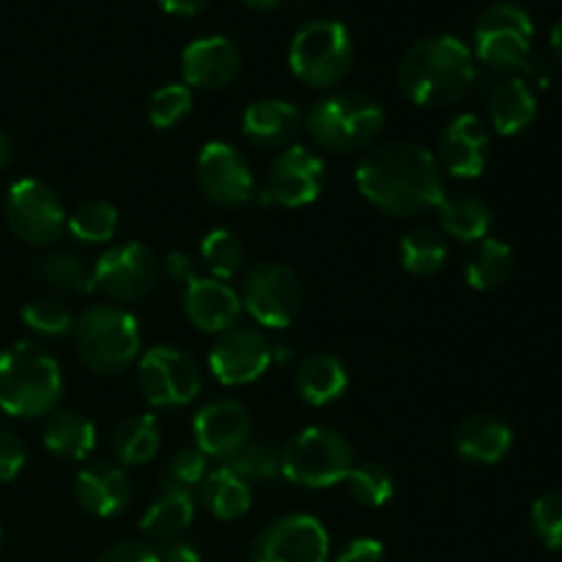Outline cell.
I'll return each instance as SVG.
<instances>
[{"instance_id": "obj_35", "label": "cell", "mask_w": 562, "mask_h": 562, "mask_svg": "<svg viewBox=\"0 0 562 562\" xmlns=\"http://www.w3.org/2000/svg\"><path fill=\"white\" fill-rule=\"evenodd\" d=\"M201 258L214 280H231L241 267H245V245L239 236L228 228H214L203 236Z\"/></svg>"}, {"instance_id": "obj_22", "label": "cell", "mask_w": 562, "mask_h": 562, "mask_svg": "<svg viewBox=\"0 0 562 562\" xmlns=\"http://www.w3.org/2000/svg\"><path fill=\"white\" fill-rule=\"evenodd\" d=\"M75 499L97 519H113L132 503V483L113 464H88L75 477Z\"/></svg>"}, {"instance_id": "obj_33", "label": "cell", "mask_w": 562, "mask_h": 562, "mask_svg": "<svg viewBox=\"0 0 562 562\" xmlns=\"http://www.w3.org/2000/svg\"><path fill=\"white\" fill-rule=\"evenodd\" d=\"M398 261L415 278H428L437 274L448 261V241L439 231L428 228V225H417V228L406 231L398 241Z\"/></svg>"}, {"instance_id": "obj_3", "label": "cell", "mask_w": 562, "mask_h": 562, "mask_svg": "<svg viewBox=\"0 0 562 562\" xmlns=\"http://www.w3.org/2000/svg\"><path fill=\"white\" fill-rule=\"evenodd\" d=\"M64 393V376L42 346L11 344L0 351V412L20 420L53 415Z\"/></svg>"}, {"instance_id": "obj_9", "label": "cell", "mask_w": 562, "mask_h": 562, "mask_svg": "<svg viewBox=\"0 0 562 562\" xmlns=\"http://www.w3.org/2000/svg\"><path fill=\"white\" fill-rule=\"evenodd\" d=\"M239 300L261 327L285 329L300 318L305 294L294 269L278 261H263L245 274Z\"/></svg>"}, {"instance_id": "obj_24", "label": "cell", "mask_w": 562, "mask_h": 562, "mask_svg": "<svg viewBox=\"0 0 562 562\" xmlns=\"http://www.w3.org/2000/svg\"><path fill=\"white\" fill-rule=\"evenodd\" d=\"M538 102L525 77H505L488 91V121L503 137L525 132L536 121Z\"/></svg>"}, {"instance_id": "obj_46", "label": "cell", "mask_w": 562, "mask_h": 562, "mask_svg": "<svg viewBox=\"0 0 562 562\" xmlns=\"http://www.w3.org/2000/svg\"><path fill=\"white\" fill-rule=\"evenodd\" d=\"M157 554H159V562H201V552H198L195 543L181 541V538L170 541L168 547Z\"/></svg>"}, {"instance_id": "obj_20", "label": "cell", "mask_w": 562, "mask_h": 562, "mask_svg": "<svg viewBox=\"0 0 562 562\" xmlns=\"http://www.w3.org/2000/svg\"><path fill=\"white\" fill-rule=\"evenodd\" d=\"M241 300L228 283L214 278H198L184 289V316L201 333L223 335L236 327L241 316Z\"/></svg>"}, {"instance_id": "obj_12", "label": "cell", "mask_w": 562, "mask_h": 562, "mask_svg": "<svg viewBox=\"0 0 562 562\" xmlns=\"http://www.w3.org/2000/svg\"><path fill=\"white\" fill-rule=\"evenodd\" d=\"M162 278L157 252L143 241L115 245L93 263V285L113 302H137L151 294Z\"/></svg>"}, {"instance_id": "obj_14", "label": "cell", "mask_w": 562, "mask_h": 562, "mask_svg": "<svg viewBox=\"0 0 562 562\" xmlns=\"http://www.w3.org/2000/svg\"><path fill=\"white\" fill-rule=\"evenodd\" d=\"M198 190L220 209L245 206L256 195V176L247 159L231 143L212 140L201 148L195 162Z\"/></svg>"}, {"instance_id": "obj_44", "label": "cell", "mask_w": 562, "mask_h": 562, "mask_svg": "<svg viewBox=\"0 0 562 562\" xmlns=\"http://www.w3.org/2000/svg\"><path fill=\"white\" fill-rule=\"evenodd\" d=\"M159 263H162L165 278H168L173 285H179V289H187V285L198 280V267L187 252L176 250L170 252V256H165Z\"/></svg>"}, {"instance_id": "obj_25", "label": "cell", "mask_w": 562, "mask_h": 562, "mask_svg": "<svg viewBox=\"0 0 562 562\" xmlns=\"http://www.w3.org/2000/svg\"><path fill=\"white\" fill-rule=\"evenodd\" d=\"M349 390V371L327 351L307 355L296 368V393L311 406H329Z\"/></svg>"}, {"instance_id": "obj_5", "label": "cell", "mask_w": 562, "mask_h": 562, "mask_svg": "<svg viewBox=\"0 0 562 562\" xmlns=\"http://www.w3.org/2000/svg\"><path fill=\"white\" fill-rule=\"evenodd\" d=\"M305 130L324 151H360L384 130V108L360 91L329 93L307 110Z\"/></svg>"}, {"instance_id": "obj_37", "label": "cell", "mask_w": 562, "mask_h": 562, "mask_svg": "<svg viewBox=\"0 0 562 562\" xmlns=\"http://www.w3.org/2000/svg\"><path fill=\"white\" fill-rule=\"evenodd\" d=\"M225 467L247 483H272L274 477L283 475V470H280V450L267 442H247L239 453L225 461Z\"/></svg>"}, {"instance_id": "obj_28", "label": "cell", "mask_w": 562, "mask_h": 562, "mask_svg": "<svg viewBox=\"0 0 562 562\" xmlns=\"http://www.w3.org/2000/svg\"><path fill=\"white\" fill-rule=\"evenodd\" d=\"M44 448L64 461H82L97 448V426L80 412H53L44 423Z\"/></svg>"}, {"instance_id": "obj_29", "label": "cell", "mask_w": 562, "mask_h": 562, "mask_svg": "<svg viewBox=\"0 0 562 562\" xmlns=\"http://www.w3.org/2000/svg\"><path fill=\"white\" fill-rule=\"evenodd\" d=\"M33 274L44 285L58 291V294L82 296L97 291V285H93V267L71 250H49L38 256L36 263H33Z\"/></svg>"}, {"instance_id": "obj_26", "label": "cell", "mask_w": 562, "mask_h": 562, "mask_svg": "<svg viewBox=\"0 0 562 562\" xmlns=\"http://www.w3.org/2000/svg\"><path fill=\"white\" fill-rule=\"evenodd\" d=\"M195 519V499L187 488L165 486L162 494L148 505L140 519V532L151 541H176L187 532V527Z\"/></svg>"}, {"instance_id": "obj_23", "label": "cell", "mask_w": 562, "mask_h": 562, "mask_svg": "<svg viewBox=\"0 0 562 562\" xmlns=\"http://www.w3.org/2000/svg\"><path fill=\"white\" fill-rule=\"evenodd\" d=\"M302 113L289 99H258L241 115V132L252 146L283 148L300 135Z\"/></svg>"}, {"instance_id": "obj_40", "label": "cell", "mask_w": 562, "mask_h": 562, "mask_svg": "<svg viewBox=\"0 0 562 562\" xmlns=\"http://www.w3.org/2000/svg\"><path fill=\"white\" fill-rule=\"evenodd\" d=\"M530 525L543 547L562 552V492H547L532 503Z\"/></svg>"}, {"instance_id": "obj_17", "label": "cell", "mask_w": 562, "mask_h": 562, "mask_svg": "<svg viewBox=\"0 0 562 562\" xmlns=\"http://www.w3.org/2000/svg\"><path fill=\"white\" fill-rule=\"evenodd\" d=\"M195 448L206 459L228 461L252 437V417L236 398H217L203 406L192 420Z\"/></svg>"}, {"instance_id": "obj_18", "label": "cell", "mask_w": 562, "mask_h": 562, "mask_svg": "<svg viewBox=\"0 0 562 562\" xmlns=\"http://www.w3.org/2000/svg\"><path fill=\"white\" fill-rule=\"evenodd\" d=\"M488 132L477 115H456L437 140V162L456 179H477L488 162Z\"/></svg>"}, {"instance_id": "obj_30", "label": "cell", "mask_w": 562, "mask_h": 562, "mask_svg": "<svg viewBox=\"0 0 562 562\" xmlns=\"http://www.w3.org/2000/svg\"><path fill=\"white\" fill-rule=\"evenodd\" d=\"M201 497L209 514L220 521H236L250 510L252 488L228 467L209 472L201 483Z\"/></svg>"}, {"instance_id": "obj_38", "label": "cell", "mask_w": 562, "mask_h": 562, "mask_svg": "<svg viewBox=\"0 0 562 562\" xmlns=\"http://www.w3.org/2000/svg\"><path fill=\"white\" fill-rule=\"evenodd\" d=\"M192 88L184 82H168L148 99V121L154 130H173L190 115Z\"/></svg>"}, {"instance_id": "obj_16", "label": "cell", "mask_w": 562, "mask_h": 562, "mask_svg": "<svg viewBox=\"0 0 562 562\" xmlns=\"http://www.w3.org/2000/svg\"><path fill=\"white\" fill-rule=\"evenodd\" d=\"M324 159L305 146H289L269 165L263 198L274 206L302 209L318 198L324 187Z\"/></svg>"}, {"instance_id": "obj_42", "label": "cell", "mask_w": 562, "mask_h": 562, "mask_svg": "<svg viewBox=\"0 0 562 562\" xmlns=\"http://www.w3.org/2000/svg\"><path fill=\"white\" fill-rule=\"evenodd\" d=\"M27 461L25 442L14 431L0 426V483L14 481Z\"/></svg>"}, {"instance_id": "obj_7", "label": "cell", "mask_w": 562, "mask_h": 562, "mask_svg": "<svg viewBox=\"0 0 562 562\" xmlns=\"http://www.w3.org/2000/svg\"><path fill=\"white\" fill-rule=\"evenodd\" d=\"M355 64V42L338 20H313L296 31L289 47V66L296 80L311 88H333Z\"/></svg>"}, {"instance_id": "obj_36", "label": "cell", "mask_w": 562, "mask_h": 562, "mask_svg": "<svg viewBox=\"0 0 562 562\" xmlns=\"http://www.w3.org/2000/svg\"><path fill=\"white\" fill-rule=\"evenodd\" d=\"M346 492L355 503L366 505V508H382L393 499L395 494V481L382 464H373V461H366V464H355L351 472L346 475Z\"/></svg>"}, {"instance_id": "obj_11", "label": "cell", "mask_w": 562, "mask_h": 562, "mask_svg": "<svg viewBox=\"0 0 562 562\" xmlns=\"http://www.w3.org/2000/svg\"><path fill=\"white\" fill-rule=\"evenodd\" d=\"M5 223L16 239L47 247L66 231V212L58 192L38 179H20L5 192Z\"/></svg>"}, {"instance_id": "obj_21", "label": "cell", "mask_w": 562, "mask_h": 562, "mask_svg": "<svg viewBox=\"0 0 562 562\" xmlns=\"http://www.w3.org/2000/svg\"><path fill=\"white\" fill-rule=\"evenodd\" d=\"M453 445L461 459L470 461V464L494 467L514 448V428L499 415L475 412L456 426Z\"/></svg>"}, {"instance_id": "obj_32", "label": "cell", "mask_w": 562, "mask_h": 562, "mask_svg": "<svg viewBox=\"0 0 562 562\" xmlns=\"http://www.w3.org/2000/svg\"><path fill=\"white\" fill-rule=\"evenodd\" d=\"M467 283L475 291H494L514 274V250L503 239H481L467 258Z\"/></svg>"}, {"instance_id": "obj_19", "label": "cell", "mask_w": 562, "mask_h": 562, "mask_svg": "<svg viewBox=\"0 0 562 562\" xmlns=\"http://www.w3.org/2000/svg\"><path fill=\"white\" fill-rule=\"evenodd\" d=\"M241 69V55L236 44L225 36H201L181 53V77L184 86L201 91H217L231 86Z\"/></svg>"}, {"instance_id": "obj_15", "label": "cell", "mask_w": 562, "mask_h": 562, "mask_svg": "<svg viewBox=\"0 0 562 562\" xmlns=\"http://www.w3.org/2000/svg\"><path fill=\"white\" fill-rule=\"evenodd\" d=\"M274 349L267 335L252 327H231L214 340L209 351V368L225 387H245L269 371Z\"/></svg>"}, {"instance_id": "obj_49", "label": "cell", "mask_w": 562, "mask_h": 562, "mask_svg": "<svg viewBox=\"0 0 562 562\" xmlns=\"http://www.w3.org/2000/svg\"><path fill=\"white\" fill-rule=\"evenodd\" d=\"M16 157V148H14V140H11V135L5 130H0V170L9 168L11 162H14Z\"/></svg>"}, {"instance_id": "obj_51", "label": "cell", "mask_w": 562, "mask_h": 562, "mask_svg": "<svg viewBox=\"0 0 562 562\" xmlns=\"http://www.w3.org/2000/svg\"><path fill=\"white\" fill-rule=\"evenodd\" d=\"M241 3L252 11H274L283 0H241Z\"/></svg>"}, {"instance_id": "obj_2", "label": "cell", "mask_w": 562, "mask_h": 562, "mask_svg": "<svg viewBox=\"0 0 562 562\" xmlns=\"http://www.w3.org/2000/svg\"><path fill=\"white\" fill-rule=\"evenodd\" d=\"M398 88L417 108H445L472 91L475 55L461 38L437 33L412 44L398 64Z\"/></svg>"}, {"instance_id": "obj_6", "label": "cell", "mask_w": 562, "mask_h": 562, "mask_svg": "<svg viewBox=\"0 0 562 562\" xmlns=\"http://www.w3.org/2000/svg\"><path fill=\"white\" fill-rule=\"evenodd\" d=\"M355 467V448L335 428L311 426L289 439L280 450L283 477L302 488H333L346 481Z\"/></svg>"}, {"instance_id": "obj_39", "label": "cell", "mask_w": 562, "mask_h": 562, "mask_svg": "<svg viewBox=\"0 0 562 562\" xmlns=\"http://www.w3.org/2000/svg\"><path fill=\"white\" fill-rule=\"evenodd\" d=\"M22 324H25L31 333L44 335V338H58V335L71 333L75 327V316L69 313V307L60 305L58 300H33L22 307Z\"/></svg>"}, {"instance_id": "obj_34", "label": "cell", "mask_w": 562, "mask_h": 562, "mask_svg": "<svg viewBox=\"0 0 562 562\" xmlns=\"http://www.w3.org/2000/svg\"><path fill=\"white\" fill-rule=\"evenodd\" d=\"M66 228L77 241L86 245H104L119 231V209L102 198H91L82 201L75 212L66 217Z\"/></svg>"}, {"instance_id": "obj_13", "label": "cell", "mask_w": 562, "mask_h": 562, "mask_svg": "<svg viewBox=\"0 0 562 562\" xmlns=\"http://www.w3.org/2000/svg\"><path fill=\"white\" fill-rule=\"evenodd\" d=\"M329 532L311 514L269 521L250 547V562H327Z\"/></svg>"}, {"instance_id": "obj_43", "label": "cell", "mask_w": 562, "mask_h": 562, "mask_svg": "<svg viewBox=\"0 0 562 562\" xmlns=\"http://www.w3.org/2000/svg\"><path fill=\"white\" fill-rule=\"evenodd\" d=\"M97 562H159V554L146 541H121L104 549Z\"/></svg>"}, {"instance_id": "obj_8", "label": "cell", "mask_w": 562, "mask_h": 562, "mask_svg": "<svg viewBox=\"0 0 562 562\" xmlns=\"http://www.w3.org/2000/svg\"><path fill=\"white\" fill-rule=\"evenodd\" d=\"M536 25L519 3H494L477 16L475 55L494 71L525 69L532 55Z\"/></svg>"}, {"instance_id": "obj_10", "label": "cell", "mask_w": 562, "mask_h": 562, "mask_svg": "<svg viewBox=\"0 0 562 562\" xmlns=\"http://www.w3.org/2000/svg\"><path fill=\"white\" fill-rule=\"evenodd\" d=\"M201 368L179 346H151L137 360V387L157 409L187 406L201 393Z\"/></svg>"}, {"instance_id": "obj_50", "label": "cell", "mask_w": 562, "mask_h": 562, "mask_svg": "<svg viewBox=\"0 0 562 562\" xmlns=\"http://www.w3.org/2000/svg\"><path fill=\"white\" fill-rule=\"evenodd\" d=\"M549 44H552V53L558 58V64H562V20L552 27V36H549Z\"/></svg>"}, {"instance_id": "obj_4", "label": "cell", "mask_w": 562, "mask_h": 562, "mask_svg": "<svg viewBox=\"0 0 562 562\" xmlns=\"http://www.w3.org/2000/svg\"><path fill=\"white\" fill-rule=\"evenodd\" d=\"M77 357L99 376H121L140 360V327L119 305H91L75 318Z\"/></svg>"}, {"instance_id": "obj_48", "label": "cell", "mask_w": 562, "mask_h": 562, "mask_svg": "<svg viewBox=\"0 0 562 562\" xmlns=\"http://www.w3.org/2000/svg\"><path fill=\"white\" fill-rule=\"evenodd\" d=\"M525 71H527V75H530V80H536L541 88H547L549 82H552V77H554L552 64H549V60H543V58H536V60L530 58V60H527Z\"/></svg>"}, {"instance_id": "obj_1", "label": "cell", "mask_w": 562, "mask_h": 562, "mask_svg": "<svg viewBox=\"0 0 562 562\" xmlns=\"http://www.w3.org/2000/svg\"><path fill=\"white\" fill-rule=\"evenodd\" d=\"M355 181L360 195L390 217H420L437 209L448 192L437 157L409 140L368 148L357 165Z\"/></svg>"}, {"instance_id": "obj_41", "label": "cell", "mask_w": 562, "mask_h": 562, "mask_svg": "<svg viewBox=\"0 0 562 562\" xmlns=\"http://www.w3.org/2000/svg\"><path fill=\"white\" fill-rule=\"evenodd\" d=\"M165 475H168L165 486L187 488L190 492L192 486L203 483V477L209 475V459L198 448H181L170 456Z\"/></svg>"}, {"instance_id": "obj_45", "label": "cell", "mask_w": 562, "mask_h": 562, "mask_svg": "<svg viewBox=\"0 0 562 562\" xmlns=\"http://www.w3.org/2000/svg\"><path fill=\"white\" fill-rule=\"evenodd\" d=\"M335 562H384V547L376 538H355Z\"/></svg>"}, {"instance_id": "obj_31", "label": "cell", "mask_w": 562, "mask_h": 562, "mask_svg": "<svg viewBox=\"0 0 562 562\" xmlns=\"http://www.w3.org/2000/svg\"><path fill=\"white\" fill-rule=\"evenodd\" d=\"M162 448V428L154 415H135L113 431V456L124 467H143L157 459Z\"/></svg>"}, {"instance_id": "obj_27", "label": "cell", "mask_w": 562, "mask_h": 562, "mask_svg": "<svg viewBox=\"0 0 562 562\" xmlns=\"http://www.w3.org/2000/svg\"><path fill=\"white\" fill-rule=\"evenodd\" d=\"M437 217L445 234L467 245H477L492 231V212L481 198L470 192H445L437 206Z\"/></svg>"}, {"instance_id": "obj_47", "label": "cell", "mask_w": 562, "mask_h": 562, "mask_svg": "<svg viewBox=\"0 0 562 562\" xmlns=\"http://www.w3.org/2000/svg\"><path fill=\"white\" fill-rule=\"evenodd\" d=\"M157 5L165 11V14L195 16L206 9L209 0H157Z\"/></svg>"}, {"instance_id": "obj_52", "label": "cell", "mask_w": 562, "mask_h": 562, "mask_svg": "<svg viewBox=\"0 0 562 562\" xmlns=\"http://www.w3.org/2000/svg\"><path fill=\"white\" fill-rule=\"evenodd\" d=\"M0 543H3V532H0Z\"/></svg>"}]
</instances>
